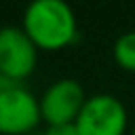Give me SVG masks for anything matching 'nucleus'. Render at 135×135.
I'll return each mask as SVG.
<instances>
[{
  "label": "nucleus",
  "mask_w": 135,
  "mask_h": 135,
  "mask_svg": "<svg viewBox=\"0 0 135 135\" xmlns=\"http://www.w3.org/2000/svg\"><path fill=\"white\" fill-rule=\"evenodd\" d=\"M23 32L42 51H59L76 40V15L63 0H34L23 13Z\"/></svg>",
  "instance_id": "nucleus-1"
},
{
  "label": "nucleus",
  "mask_w": 135,
  "mask_h": 135,
  "mask_svg": "<svg viewBox=\"0 0 135 135\" xmlns=\"http://www.w3.org/2000/svg\"><path fill=\"white\" fill-rule=\"evenodd\" d=\"M127 118V108L118 97L99 93L86 97L74 127L78 135H124Z\"/></svg>",
  "instance_id": "nucleus-2"
},
{
  "label": "nucleus",
  "mask_w": 135,
  "mask_h": 135,
  "mask_svg": "<svg viewBox=\"0 0 135 135\" xmlns=\"http://www.w3.org/2000/svg\"><path fill=\"white\" fill-rule=\"evenodd\" d=\"M40 120V101L25 86L0 91V135H27Z\"/></svg>",
  "instance_id": "nucleus-3"
},
{
  "label": "nucleus",
  "mask_w": 135,
  "mask_h": 135,
  "mask_svg": "<svg viewBox=\"0 0 135 135\" xmlns=\"http://www.w3.org/2000/svg\"><path fill=\"white\" fill-rule=\"evenodd\" d=\"M38 49L23 27H0V74L15 82H23L36 68Z\"/></svg>",
  "instance_id": "nucleus-4"
},
{
  "label": "nucleus",
  "mask_w": 135,
  "mask_h": 135,
  "mask_svg": "<svg viewBox=\"0 0 135 135\" xmlns=\"http://www.w3.org/2000/svg\"><path fill=\"white\" fill-rule=\"evenodd\" d=\"M38 101H40V116L49 127L72 124L78 118V114L86 101V95L78 80L61 78V80L53 82L44 91L42 99H38Z\"/></svg>",
  "instance_id": "nucleus-5"
},
{
  "label": "nucleus",
  "mask_w": 135,
  "mask_h": 135,
  "mask_svg": "<svg viewBox=\"0 0 135 135\" xmlns=\"http://www.w3.org/2000/svg\"><path fill=\"white\" fill-rule=\"evenodd\" d=\"M114 61L122 70L135 72V32H127L114 42Z\"/></svg>",
  "instance_id": "nucleus-6"
},
{
  "label": "nucleus",
  "mask_w": 135,
  "mask_h": 135,
  "mask_svg": "<svg viewBox=\"0 0 135 135\" xmlns=\"http://www.w3.org/2000/svg\"><path fill=\"white\" fill-rule=\"evenodd\" d=\"M44 133L46 135H78L74 122L72 124H53V127H46Z\"/></svg>",
  "instance_id": "nucleus-7"
},
{
  "label": "nucleus",
  "mask_w": 135,
  "mask_h": 135,
  "mask_svg": "<svg viewBox=\"0 0 135 135\" xmlns=\"http://www.w3.org/2000/svg\"><path fill=\"white\" fill-rule=\"evenodd\" d=\"M27 135H46V133H44V131H38V129H36V131H32V133H27Z\"/></svg>",
  "instance_id": "nucleus-8"
},
{
  "label": "nucleus",
  "mask_w": 135,
  "mask_h": 135,
  "mask_svg": "<svg viewBox=\"0 0 135 135\" xmlns=\"http://www.w3.org/2000/svg\"><path fill=\"white\" fill-rule=\"evenodd\" d=\"M133 135H135V124H133Z\"/></svg>",
  "instance_id": "nucleus-9"
}]
</instances>
